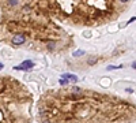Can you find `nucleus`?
Returning <instances> with one entry per match:
<instances>
[{"label": "nucleus", "mask_w": 136, "mask_h": 123, "mask_svg": "<svg viewBox=\"0 0 136 123\" xmlns=\"http://www.w3.org/2000/svg\"><path fill=\"white\" fill-rule=\"evenodd\" d=\"M83 55H84L83 49H78V51H75L74 54H72V56H75V58H79V56H83Z\"/></svg>", "instance_id": "7"}, {"label": "nucleus", "mask_w": 136, "mask_h": 123, "mask_svg": "<svg viewBox=\"0 0 136 123\" xmlns=\"http://www.w3.org/2000/svg\"><path fill=\"white\" fill-rule=\"evenodd\" d=\"M31 67H34V63H33L31 60H25V62L22 63V64L15 66L14 70H27V71H30Z\"/></svg>", "instance_id": "2"}, {"label": "nucleus", "mask_w": 136, "mask_h": 123, "mask_svg": "<svg viewBox=\"0 0 136 123\" xmlns=\"http://www.w3.org/2000/svg\"><path fill=\"white\" fill-rule=\"evenodd\" d=\"M61 77H64V78H67L69 82H78L79 81V78L76 77L75 74H64V75H61Z\"/></svg>", "instance_id": "3"}, {"label": "nucleus", "mask_w": 136, "mask_h": 123, "mask_svg": "<svg viewBox=\"0 0 136 123\" xmlns=\"http://www.w3.org/2000/svg\"><path fill=\"white\" fill-rule=\"evenodd\" d=\"M97 62H98V58H97V56H91V58L87 59V64H88V66H94Z\"/></svg>", "instance_id": "4"}, {"label": "nucleus", "mask_w": 136, "mask_h": 123, "mask_svg": "<svg viewBox=\"0 0 136 123\" xmlns=\"http://www.w3.org/2000/svg\"><path fill=\"white\" fill-rule=\"evenodd\" d=\"M7 6H10V7H16V6H19V0H7Z\"/></svg>", "instance_id": "5"}, {"label": "nucleus", "mask_w": 136, "mask_h": 123, "mask_svg": "<svg viewBox=\"0 0 136 123\" xmlns=\"http://www.w3.org/2000/svg\"><path fill=\"white\" fill-rule=\"evenodd\" d=\"M120 3H127V2H129V0H118Z\"/></svg>", "instance_id": "11"}, {"label": "nucleus", "mask_w": 136, "mask_h": 123, "mask_svg": "<svg viewBox=\"0 0 136 123\" xmlns=\"http://www.w3.org/2000/svg\"><path fill=\"white\" fill-rule=\"evenodd\" d=\"M72 93H75V94H82L83 93V90H82V88H78V86H74V88L71 89Z\"/></svg>", "instance_id": "6"}, {"label": "nucleus", "mask_w": 136, "mask_h": 123, "mask_svg": "<svg viewBox=\"0 0 136 123\" xmlns=\"http://www.w3.org/2000/svg\"><path fill=\"white\" fill-rule=\"evenodd\" d=\"M116 68H122V64L121 66H109L106 70H108V71H112V70H116Z\"/></svg>", "instance_id": "9"}, {"label": "nucleus", "mask_w": 136, "mask_h": 123, "mask_svg": "<svg viewBox=\"0 0 136 123\" xmlns=\"http://www.w3.org/2000/svg\"><path fill=\"white\" fill-rule=\"evenodd\" d=\"M132 68H133V70H136V62H133V63H132Z\"/></svg>", "instance_id": "10"}, {"label": "nucleus", "mask_w": 136, "mask_h": 123, "mask_svg": "<svg viewBox=\"0 0 136 123\" xmlns=\"http://www.w3.org/2000/svg\"><path fill=\"white\" fill-rule=\"evenodd\" d=\"M11 42H12V45H15V46H19V45H23L26 42V36L25 34H15L14 37L11 38Z\"/></svg>", "instance_id": "1"}, {"label": "nucleus", "mask_w": 136, "mask_h": 123, "mask_svg": "<svg viewBox=\"0 0 136 123\" xmlns=\"http://www.w3.org/2000/svg\"><path fill=\"white\" fill-rule=\"evenodd\" d=\"M56 48V41H49L48 42V49L49 51H53Z\"/></svg>", "instance_id": "8"}]
</instances>
